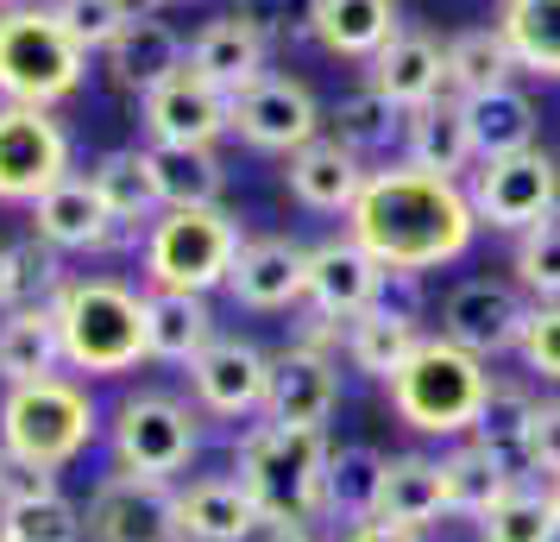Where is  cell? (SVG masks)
<instances>
[{"label": "cell", "mask_w": 560, "mask_h": 542, "mask_svg": "<svg viewBox=\"0 0 560 542\" xmlns=\"http://www.w3.org/2000/svg\"><path fill=\"white\" fill-rule=\"evenodd\" d=\"M516 360H523L529 379L560 385V303H529L523 335H516Z\"/></svg>", "instance_id": "cell-44"}, {"label": "cell", "mask_w": 560, "mask_h": 542, "mask_svg": "<svg viewBox=\"0 0 560 542\" xmlns=\"http://www.w3.org/2000/svg\"><path fill=\"white\" fill-rule=\"evenodd\" d=\"M82 537L89 542H183L177 523V480H145V473H102L89 505H82Z\"/></svg>", "instance_id": "cell-11"}, {"label": "cell", "mask_w": 560, "mask_h": 542, "mask_svg": "<svg viewBox=\"0 0 560 542\" xmlns=\"http://www.w3.org/2000/svg\"><path fill=\"white\" fill-rule=\"evenodd\" d=\"M89 183H95V196L102 208L120 221V228L145 233L158 221V183H152V164H145V146H127V152H102L89 164Z\"/></svg>", "instance_id": "cell-33"}, {"label": "cell", "mask_w": 560, "mask_h": 542, "mask_svg": "<svg viewBox=\"0 0 560 542\" xmlns=\"http://www.w3.org/2000/svg\"><path fill=\"white\" fill-rule=\"evenodd\" d=\"M479 542H560V517L548 505V492L535 486H510L491 511L479 517Z\"/></svg>", "instance_id": "cell-40"}, {"label": "cell", "mask_w": 560, "mask_h": 542, "mask_svg": "<svg viewBox=\"0 0 560 542\" xmlns=\"http://www.w3.org/2000/svg\"><path fill=\"white\" fill-rule=\"evenodd\" d=\"M258 542H322L315 530H303V523H265L258 530Z\"/></svg>", "instance_id": "cell-49"}, {"label": "cell", "mask_w": 560, "mask_h": 542, "mask_svg": "<svg viewBox=\"0 0 560 542\" xmlns=\"http://www.w3.org/2000/svg\"><path fill=\"white\" fill-rule=\"evenodd\" d=\"M529 448H535V473H560V397L535 404V429H529Z\"/></svg>", "instance_id": "cell-46"}, {"label": "cell", "mask_w": 560, "mask_h": 542, "mask_svg": "<svg viewBox=\"0 0 560 542\" xmlns=\"http://www.w3.org/2000/svg\"><path fill=\"white\" fill-rule=\"evenodd\" d=\"M139 127L145 146H221L233 132V95L183 64L139 95Z\"/></svg>", "instance_id": "cell-12"}, {"label": "cell", "mask_w": 560, "mask_h": 542, "mask_svg": "<svg viewBox=\"0 0 560 542\" xmlns=\"http://www.w3.org/2000/svg\"><path fill=\"white\" fill-rule=\"evenodd\" d=\"M384 290H390V272L359 246L353 233H328V240H315V246H308L303 310L328 315V322L347 328L353 315H365L372 303H384Z\"/></svg>", "instance_id": "cell-15"}, {"label": "cell", "mask_w": 560, "mask_h": 542, "mask_svg": "<svg viewBox=\"0 0 560 542\" xmlns=\"http://www.w3.org/2000/svg\"><path fill=\"white\" fill-rule=\"evenodd\" d=\"M70 171H77V139L57 120V107L0 102V203L32 208Z\"/></svg>", "instance_id": "cell-10"}, {"label": "cell", "mask_w": 560, "mask_h": 542, "mask_svg": "<svg viewBox=\"0 0 560 542\" xmlns=\"http://www.w3.org/2000/svg\"><path fill=\"white\" fill-rule=\"evenodd\" d=\"M328 429L253 423L233 441V480L253 492L265 523H328Z\"/></svg>", "instance_id": "cell-2"}, {"label": "cell", "mask_w": 560, "mask_h": 542, "mask_svg": "<svg viewBox=\"0 0 560 542\" xmlns=\"http://www.w3.org/2000/svg\"><path fill=\"white\" fill-rule=\"evenodd\" d=\"M340 542H429V530H404V523H384V517H365V523H347Z\"/></svg>", "instance_id": "cell-48"}, {"label": "cell", "mask_w": 560, "mask_h": 542, "mask_svg": "<svg viewBox=\"0 0 560 542\" xmlns=\"http://www.w3.org/2000/svg\"><path fill=\"white\" fill-rule=\"evenodd\" d=\"M365 177H372V164H365L347 139H334V132H322V139H308L303 152L283 158V189H290V203L308 208V215H340V221H347V208L359 203Z\"/></svg>", "instance_id": "cell-19"}, {"label": "cell", "mask_w": 560, "mask_h": 542, "mask_svg": "<svg viewBox=\"0 0 560 542\" xmlns=\"http://www.w3.org/2000/svg\"><path fill=\"white\" fill-rule=\"evenodd\" d=\"M472 215L491 233H523L535 221L560 215V164L548 146H523L504 158H479L472 177H466Z\"/></svg>", "instance_id": "cell-9"}, {"label": "cell", "mask_w": 560, "mask_h": 542, "mask_svg": "<svg viewBox=\"0 0 560 542\" xmlns=\"http://www.w3.org/2000/svg\"><path fill=\"white\" fill-rule=\"evenodd\" d=\"M334 120V139H347L359 158L365 152H390V146H404V107L390 102V95H378L372 82H359L353 95H340V107L328 114Z\"/></svg>", "instance_id": "cell-39"}, {"label": "cell", "mask_w": 560, "mask_h": 542, "mask_svg": "<svg viewBox=\"0 0 560 542\" xmlns=\"http://www.w3.org/2000/svg\"><path fill=\"white\" fill-rule=\"evenodd\" d=\"M523 315H529V303L516 297V285L466 278L441 303V335L454 341V347H466V354H479V360H498V354H516Z\"/></svg>", "instance_id": "cell-17"}, {"label": "cell", "mask_w": 560, "mask_h": 542, "mask_svg": "<svg viewBox=\"0 0 560 542\" xmlns=\"http://www.w3.org/2000/svg\"><path fill=\"white\" fill-rule=\"evenodd\" d=\"M183 57H189V45L177 38V26L158 20V13H145V20H127V26H120V38L102 51V70H107L114 89L145 95L152 82H164L171 70H183Z\"/></svg>", "instance_id": "cell-27"}, {"label": "cell", "mask_w": 560, "mask_h": 542, "mask_svg": "<svg viewBox=\"0 0 560 542\" xmlns=\"http://www.w3.org/2000/svg\"><path fill=\"white\" fill-rule=\"evenodd\" d=\"M265 51H271V32H258L246 13H221L189 38V70H202L208 82H221L228 95H240L246 82L265 77Z\"/></svg>", "instance_id": "cell-25"}, {"label": "cell", "mask_w": 560, "mask_h": 542, "mask_svg": "<svg viewBox=\"0 0 560 542\" xmlns=\"http://www.w3.org/2000/svg\"><path fill=\"white\" fill-rule=\"evenodd\" d=\"M491 26L516 51V70L560 82V0H498Z\"/></svg>", "instance_id": "cell-36"}, {"label": "cell", "mask_w": 560, "mask_h": 542, "mask_svg": "<svg viewBox=\"0 0 560 542\" xmlns=\"http://www.w3.org/2000/svg\"><path fill=\"white\" fill-rule=\"evenodd\" d=\"M441 492H447V517H472L479 523L498 498L510 492V480L491 466L479 441H454L447 454H441Z\"/></svg>", "instance_id": "cell-38"}, {"label": "cell", "mask_w": 560, "mask_h": 542, "mask_svg": "<svg viewBox=\"0 0 560 542\" xmlns=\"http://www.w3.org/2000/svg\"><path fill=\"white\" fill-rule=\"evenodd\" d=\"M535 397L529 385H516V379H491V391H485V411L479 423H472V436L485 454H491V466L504 473L510 486H529L535 480V448H529V429H535Z\"/></svg>", "instance_id": "cell-22"}, {"label": "cell", "mask_w": 560, "mask_h": 542, "mask_svg": "<svg viewBox=\"0 0 560 542\" xmlns=\"http://www.w3.org/2000/svg\"><path fill=\"white\" fill-rule=\"evenodd\" d=\"M0 542H89L82 537V505H70L63 492L13 498V505H0Z\"/></svg>", "instance_id": "cell-41"}, {"label": "cell", "mask_w": 560, "mask_h": 542, "mask_svg": "<svg viewBox=\"0 0 560 542\" xmlns=\"http://www.w3.org/2000/svg\"><path fill=\"white\" fill-rule=\"evenodd\" d=\"M328 114L315 102V89L303 77H283V70H265L258 82H246L233 95V132L253 146V152H303L308 139H322Z\"/></svg>", "instance_id": "cell-13"}, {"label": "cell", "mask_w": 560, "mask_h": 542, "mask_svg": "<svg viewBox=\"0 0 560 542\" xmlns=\"http://www.w3.org/2000/svg\"><path fill=\"white\" fill-rule=\"evenodd\" d=\"M265 391H271V354L246 335H214L189 360V397L214 423H253V416H265Z\"/></svg>", "instance_id": "cell-14"}, {"label": "cell", "mask_w": 560, "mask_h": 542, "mask_svg": "<svg viewBox=\"0 0 560 542\" xmlns=\"http://www.w3.org/2000/svg\"><path fill=\"white\" fill-rule=\"evenodd\" d=\"M340 411V360L334 354H308V347H283L271 360V391H265V423L283 429H328Z\"/></svg>", "instance_id": "cell-20"}, {"label": "cell", "mask_w": 560, "mask_h": 542, "mask_svg": "<svg viewBox=\"0 0 560 542\" xmlns=\"http://www.w3.org/2000/svg\"><path fill=\"white\" fill-rule=\"evenodd\" d=\"M504 82H516V51L504 45L498 26H466L447 38V89H454V102L504 89Z\"/></svg>", "instance_id": "cell-37"}, {"label": "cell", "mask_w": 560, "mask_h": 542, "mask_svg": "<svg viewBox=\"0 0 560 542\" xmlns=\"http://www.w3.org/2000/svg\"><path fill=\"white\" fill-rule=\"evenodd\" d=\"M365 82H372L378 95H390L404 114H416V107L454 95V89H447V45H441L434 32L404 26L372 64H365Z\"/></svg>", "instance_id": "cell-21"}, {"label": "cell", "mask_w": 560, "mask_h": 542, "mask_svg": "<svg viewBox=\"0 0 560 542\" xmlns=\"http://www.w3.org/2000/svg\"><path fill=\"white\" fill-rule=\"evenodd\" d=\"M63 366L82 379H120L145 360V290L107 272H70V285L51 297Z\"/></svg>", "instance_id": "cell-3"}, {"label": "cell", "mask_w": 560, "mask_h": 542, "mask_svg": "<svg viewBox=\"0 0 560 542\" xmlns=\"http://www.w3.org/2000/svg\"><path fill=\"white\" fill-rule=\"evenodd\" d=\"M177 523L183 542H253L265 530V511L233 473H202V480L177 486Z\"/></svg>", "instance_id": "cell-24"}, {"label": "cell", "mask_w": 560, "mask_h": 542, "mask_svg": "<svg viewBox=\"0 0 560 542\" xmlns=\"http://www.w3.org/2000/svg\"><path fill=\"white\" fill-rule=\"evenodd\" d=\"M107 454L120 473L145 480H177L202 454V411L177 391H127L107 411Z\"/></svg>", "instance_id": "cell-8"}, {"label": "cell", "mask_w": 560, "mask_h": 542, "mask_svg": "<svg viewBox=\"0 0 560 542\" xmlns=\"http://www.w3.org/2000/svg\"><path fill=\"white\" fill-rule=\"evenodd\" d=\"M0 466H7V454H0Z\"/></svg>", "instance_id": "cell-55"}, {"label": "cell", "mask_w": 560, "mask_h": 542, "mask_svg": "<svg viewBox=\"0 0 560 542\" xmlns=\"http://www.w3.org/2000/svg\"><path fill=\"white\" fill-rule=\"evenodd\" d=\"M13 253V303H51L57 290L70 285V272H63V253L45 246L38 233H26L20 246H7ZM7 303V310H13Z\"/></svg>", "instance_id": "cell-43"}, {"label": "cell", "mask_w": 560, "mask_h": 542, "mask_svg": "<svg viewBox=\"0 0 560 542\" xmlns=\"http://www.w3.org/2000/svg\"><path fill=\"white\" fill-rule=\"evenodd\" d=\"M32 233H38L45 246H57V253H114V246H132V253H139V233L120 228L102 208L95 183L77 177V171L63 183H51V189L32 203Z\"/></svg>", "instance_id": "cell-16"}, {"label": "cell", "mask_w": 560, "mask_h": 542, "mask_svg": "<svg viewBox=\"0 0 560 542\" xmlns=\"http://www.w3.org/2000/svg\"><path fill=\"white\" fill-rule=\"evenodd\" d=\"M510 272H516V285L529 290L535 303H560V215L516 233Z\"/></svg>", "instance_id": "cell-42"}, {"label": "cell", "mask_w": 560, "mask_h": 542, "mask_svg": "<svg viewBox=\"0 0 560 542\" xmlns=\"http://www.w3.org/2000/svg\"><path fill=\"white\" fill-rule=\"evenodd\" d=\"M102 429L107 416L95 404L89 379H70V372L32 379V385H7V397H0V454L20 466L63 473L102 441Z\"/></svg>", "instance_id": "cell-4"}, {"label": "cell", "mask_w": 560, "mask_h": 542, "mask_svg": "<svg viewBox=\"0 0 560 542\" xmlns=\"http://www.w3.org/2000/svg\"><path fill=\"white\" fill-rule=\"evenodd\" d=\"M158 7H189V0H158Z\"/></svg>", "instance_id": "cell-53"}, {"label": "cell", "mask_w": 560, "mask_h": 542, "mask_svg": "<svg viewBox=\"0 0 560 542\" xmlns=\"http://www.w3.org/2000/svg\"><path fill=\"white\" fill-rule=\"evenodd\" d=\"M214 335H221V322H214V310H208V297L145 285V360L189 366Z\"/></svg>", "instance_id": "cell-28"}, {"label": "cell", "mask_w": 560, "mask_h": 542, "mask_svg": "<svg viewBox=\"0 0 560 542\" xmlns=\"http://www.w3.org/2000/svg\"><path fill=\"white\" fill-rule=\"evenodd\" d=\"M7 303H13V253L0 246V310H7Z\"/></svg>", "instance_id": "cell-50"}, {"label": "cell", "mask_w": 560, "mask_h": 542, "mask_svg": "<svg viewBox=\"0 0 560 542\" xmlns=\"http://www.w3.org/2000/svg\"><path fill=\"white\" fill-rule=\"evenodd\" d=\"M0 7H20V0H0Z\"/></svg>", "instance_id": "cell-54"}, {"label": "cell", "mask_w": 560, "mask_h": 542, "mask_svg": "<svg viewBox=\"0 0 560 542\" xmlns=\"http://www.w3.org/2000/svg\"><path fill=\"white\" fill-rule=\"evenodd\" d=\"M114 7H120L127 20H145V13H158V0H114Z\"/></svg>", "instance_id": "cell-51"}, {"label": "cell", "mask_w": 560, "mask_h": 542, "mask_svg": "<svg viewBox=\"0 0 560 542\" xmlns=\"http://www.w3.org/2000/svg\"><path fill=\"white\" fill-rule=\"evenodd\" d=\"M63 372V341H57L51 303H13L0 310V385H32Z\"/></svg>", "instance_id": "cell-30"}, {"label": "cell", "mask_w": 560, "mask_h": 542, "mask_svg": "<svg viewBox=\"0 0 560 542\" xmlns=\"http://www.w3.org/2000/svg\"><path fill=\"white\" fill-rule=\"evenodd\" d=\"M308 290V246L290 233H258L240 246L228 272V297L253 315H278V310H303Z\"/></svg>", "instance_id": "cell-18"}, {"label": "cell", "mask_w": 560, "mask_h": 542, "mask_svg": "<svg viewBox=\"0 0 560 542\" xmlns=\"http://www.w3.org/2000/svg\"><path fill=\"white\" fill-rule=\"evenodd\" d=\"M347 233L384 272H441L454 258L472 253L479 240V215L466 183L416 171V164H372V177L347 208Z\"/></svg>", "instance_id": "cell-1"}, {"label": "cell", "mask_w": 560, "mask_h": 542, "mask_svg": "<svg viewBox=\"0 0 560 542\" xmlns=\"http://www.w3.org/2000/svg\"><path fill=\"white\" fill-rule=\"evenodd\" d=\"M89 82V51L57 20L51 0L0 7V102L63 107Z\"/></svg>", "instance_id": "cell-6"}, {"label": "cell", "mask_w": 560, "mask_h": 542, "mask_svg": "<svg viewBox=\"0 0 560 542\" xmlns=\"http://www.w3.org/2000/svg\"><path fill=\"white\" fill-rule=\"evenodd\" d=\"M145 164L164 208H214L228 196V164L214 146H145Z\"/></svg>", "instance_id": "cell-31"}, {"label": "cell", "mask_w": 560, "mask_h": 542, "mask_svg": "<svg viewBox=\"0 0 560 542\" xmlns=\"http://www.w3.org/2000/svg\"><path fill=\"white\" fill-rule=\"evenodd\" d=\"M541 492H548V505H555V517H560V473H555V480H548Z\"/></svg>", "instance_id": "cell-52"}, {"label": "cell", "mask_w": 560, "mask_h": 542, "mask_svg": "<svg viewBox=\"0 0 560 542\" xmlns=\"http://www.w3.org/2000/svg\"><path fill=\"white\" fill-rule=\"evenodd\" d=\"M459 114H466V132H472V152L479 158H504V152H523V146H541L535 139V102L529 89H516V82H504V89H485V95H466L459 102Z\"/></svg>", "instance_id": "cell-32"}, {"label": "cell", "mask_w": 560, "mask_h": 542, "mask_svg": "<svg viewBox=\"0 0 560 542\" xmlns=\"http://www.w3.org/2000/svg\"><path fill=\"white\" fill-rule=\"evenodd\" d=\"M384 466L390 454L372 448V441H347L328 454V523H365L378 517V492H384Z\"/></svg>", "instance_id": "cell-35"}, {"label": "cell", "mask_w": 560, "mask_h": 542, "mask_svg": "<svg viewBox=\"0 0 560 542\" xmlns=\"http://www.w3.org/2000/svg\"><path fill=\"white\" fill-rule=\"evenodd\" d=\"M491 360L454 347L447 335H422V347L390 372V416L416 429V436H441V441H466L472 423L485 411V391H491Z\"/></svg>", "instance_id": "cell-5"}, {"label": "cell", "mask_w": 560, "mask_h": 542, "mask_svg": "<svg viewBox=\"0 0 560 542\" xmlns=\"http://www.w3.org/2000/svg\"><path fill=\"white\" fill-rule=\"evenodd\" d=\"M422 347V322H416V303H372L365 315H353L347 322V341H340V354H347V366L353 372H365V379H378V385H390V372L409 360Z\"/></svg>", "instance_id": "cell-26"}, {"label": "cell", "mask_w": 560, "mask_h": 542, "mask_svg": "<svg viewBox=\"0 0 560 542\" xmlns=\"http://www.w3.org/2000/svg\"><path fill=\"white\" fill-rule=\"evenodd\" d=\"M404 164L434 171V177H454V183L472 177L479 152H472V132H466V114H459L454 95L416 107V114L404 120Z\"/></svg>", "instance_id": "cell-29"}, {"label": "cell", "mask_w": 560, "mask_h": 542, "mask_svg": "<svg viewBox=\"0 0 560 542\" xmlns=\"http://www.w3.org/2000/svg\"><path fill=\"white\" fill-rule=\"evenodd\" d=\"M246 246L240 215L228 208H158V221L139 233V278L152 290H228L233 258Z\"/></svg>", "instance_id": "cell-7"}, {"label": "cell", "mask_w": 560, "mask_h": 542, "mask_svg": "<svg viewBox=\"0 0 560 542\" xmlns=\"http://www.w3.org/2000/svg\"><path fill=\"white\" fill-rule=\"evenodd\" d=\"M308 7L315 0H240L233 13H246L258 32H290V26H308Z\"/></svg>", "instance_id": "cell-47"}, {"label": "cell", "mask_w": 560, "mask_h": 542, "mask_svg": "<svg viewBox=\"0 0 560 542\" xmlns=\"http://www.w3.org/2000/svg\"><path fill=\"white\" fill-rule=\"evenodd\" d=\"M57 20L70 26V38H77L89 57H102L114 38H120V26H127V13L114 7V0H51Z\"/></svg>", "instance_id": "cell-45"}, {"label": "cell", "mask_w": 560, "mask_h": 542, "mask_svg": "<svg viewBox=\"0 0 560 542\" xmlns=\"http://www.w3.org/2000/svg\"><path fill=\"white\" fill-rule=\"evenodd\" d=\"M378 517L404 523V530H429L447 517V492H441V461L429 454H390L384 466V492H378Z\"/></svg>", "instance_id": "cell-34"}, {"label": "cell", "mask_w": 560, "mask_h": 542, "mask_svg": "<svg viewBox=\"0 0 560 542\" xmlns=\"http://www.w3.org/2000/svg\"><path fill=\"white\" fill-rule=\"evenodd\" d=\"M303 32L340 64H372L404 32V7L397 0H315Z\"/></svg>", "instance_id": "cell-23"}]
</instances>
